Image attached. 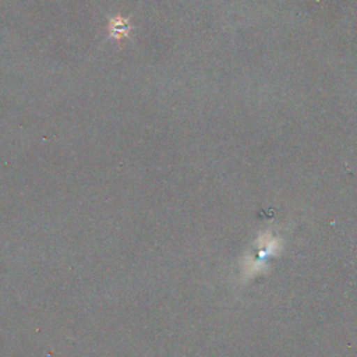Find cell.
<instances>
[{
	"label": "cell",
	"mask_w": 357,
	"mask_h": 357,
	"mask_svg": "<svg viewBox=\"0 0 357 357\" xmlns=\"http://www.w3.org/2000/svg\"><path fill=\"white\" fill-rule=\"evenodd\" d=\"M132 26L128 24V20L121 15H114L109 24H107V32L110 38H114L117 40L127 38Z\"/></svg>",
	"instance_id": "1"
}]
</instances>
